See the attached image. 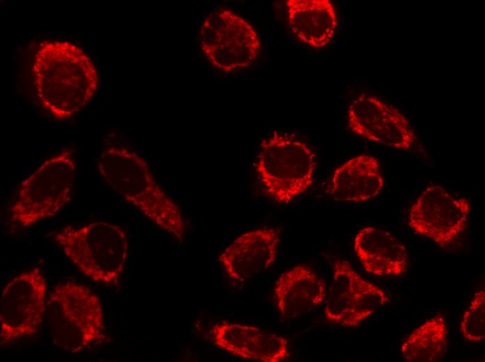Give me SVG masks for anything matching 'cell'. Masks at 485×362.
Wrapping results in <instances>:
<instances>
[{
  "label": "cell",
  "instance_id": "cell-12",
  "mask_svg": "<svg viewBox=\"0 0 485 362\" xmlns=\"http://www.w3.org/2000/svg\"><path fill=\"white\" fill-rule=\"evenodd\" d=\"M211 340L233 356L259 362H284L291 355L287 340L282 335L247 324L222 322L210 331Z\"/></svg>",
  "mask_w": 485,
  "mask_h": 362
},
{
  "label": "cell",
  "instance_id": "cell-18",
  "mask_svg": "<svg viewBox=\"0 0 485 362\" xmlns=\"http://www.w3.org/2000/svg\"><path fill=\"white\" fill-rule=\"evenodd\" d=\"M447 348L445 319L438 313L415 329L403 341L401 353L406 362H434Z\"/></svg>",
  "mask_w": 485,
  "mask_h": 362
},
{
  "label": "cell",
  "instance_id": "cell-7",
  "mask_svg": "<svg viewBox=\"0 0 485 362\" xmlns=\"http://www.w3.org/2000/svg\"><path fill=\"white\" fill-rule=\"evenodd\" d=\"M199 41L209 63L226 73L249 66L261 48L260 38L252 24L234 11L222 8L204 18Z\"/></svg>",
  "mask_w": 485,
  "mask_h": 362
},
{
  "label": "cell",
  "instance_id": "cell-6",
  "mask_svg": "<svg viewBox=\"0 0 485 362\" xmlns=\"http://www.w3.org/2000/svg\"><path fill=\"white\" fill-rule=\"evenodd\" d=\"M75 175L71 150L47 159L21 182L10 207L12 222L27 228L56 215L72 199Z\"/></svg>",
  "mask_w": 485,
  "mask_h": 362
},
{
  "label": "cell",
  "instance_id": "cell-13",
  "mask_svg": "<svg viewBox=\"0 0 485 362\" xmlns=\"http://www.w3.org/2000/svg\"><path fill=\"white\" fill-rule=\"evenodd\" d=\"M279 243L278 228L252 229L229 244L220 253L219 262L229 278L242 282L272 266Z\"/></svg>",
  "mask_w": 485,
  "mask_h": 362
},
{
  "label": "cell",
  "instance_id": "cell-2",
  "mask_svg": "<svg viewBox=\"0 0 485 362\" xmlns=\"http://www.w3.org/2000/svg\"><path fill=\"white\" fill-rule=\"evenodd\" d=\"M105 182L151 222L183 242L185 224L177 203L156 181L146 161L125 147L106 148L98 159Z\"/></svg>",
  "mask_w": 485,
  "mask_h": 362
},
{
  "label": "cell",
  "instance_id": "cell-16",
  "mask_svg": "<svg viewBox=\"0 0 485 362\" xmlns=\"http://www.w3.org/2000/svg\"><path fill=\"white\" fill-rule=\"evenodd\" d=\"M384 179L377 158L362 154L353 157L335 168L327 193L340 202L360 203L377 196Z\"/></svg>",
  "mask_w": 485,
  "mask_h": 362
},
{
  "label": "cell",
  "instance_id": "cell-17",
  "mask_svg": "<svg viewBox=\"0 0 485 362\" xmlns=\"http://www.w3.org/2000/svg\"><path fill=\"white\" fill-rule=\"evenodd\" d=\"M287 17L293 33L316 49L327 46L337 26L334 7L329 0H287Z\"/></svg>",
  "mask_w": 485,
  "mask_h": 362
},
{
  "label": "cell",
  "instance_id": "cell-1",
  "mask_svg": "<svg viewBox=\"0 0 485 362\" xmlns=\"http://www.w3.org/2000/svg\"><path fill=\"white\" fill-rule=\"evenodd\" d=\"M33 75L38 98L54 118L79 112L98 87L96 68L85 52L68 41L45 40L35 55Z\"/></svg>",
  "mask_w": 485,
  "mask_h": 362
},
{
  "label": "cell",
  "instance_id": "cell-9",
  "mask_svg": "<svg viewBox=\"0 0 485 362\" xmlns=\"http://www.w3.org/2000/svg\"><path fill=\"white\" fill-rule=\"evenodd\" d=\"M389 301L383 289L363 278L347 260L334 261L323 310L329 322L356 327Z\"/></svg>",
  "mask_w": 485,
  "mask_h": 362
},
{
  "label": "cell",
  "instance_id": "cell-5",
  "mask_svg": "<svg viewBox=\"0 0 485 362\" xmlns=\"http://www.w3.org/2000/svg\"><path fill=\"white\" fill-rule=\"evenodd\" d=\"M316 156L301 139L273 132L262 141L255 164L263 193L277 203H288L312 184Z\"/></svg>",
  "mask_w": 485,
  "mask_h": 362
},
{
  "label": "cell",
  "instance_id": "cell-4",
  "mask_svg": "<svg viewBox=\"0 0 485 362\" xmlns=\"http://www.w3.org/2000/svg\"><path fill=\"white\" fill-rule=\"evenodd\" d=\"M54 241L83 275L97 283L119 285L129 252L122 228L103 221L69 225L55 233Z\"/></svg>",
  "mask_w": 485,
  "mask_h": 362
},
{
  "label": "cell",
  "instance_id": "cell-10",
  "mask_svg": "<svg viewBox=\"0 0 485 362\" xmlns=\"http://www.w3.org/2000/svg\"><path fill=\"white\" fill-rule=\"evenodd\" d=\"M470 203L442 187H426L410 207L408 225L416 233L440 246L452 244L467 227Z\"/></svg>",
  "mask_w": 485,
  "mask_h": 362
},
{
  "label": "cell",
  "instance_id": "cell-14",
  "mask_svg": "<svg viewBox=\"0 0 485 362\" xmlns=\"http://www.w3.org/2000/svg\"><path fill=\"white\" fill-rule=\"evenodd\" d=\"M327 295L325 281L309 265L300 264L282 272L276 280L273 296L284 318L305 315L322 304Z\"/></svg>",
  "mask_w": 485,
  "mask_h": 362
},
{
  "label": "cell",
  "instance_id": "cell-8",
  "mask_svg": "<svg viewBox=\"0 0 485 362\" xmlns=\"http://www.w3.org/2000/svg\"><path fill=\"white\" fill-rule=\"evenodd\" d=\"M47 281L41 269L32 267L13 276L0 297V346L36 333L46 315Z\"/></svg>",
  "mask_w": 485,
  "mask_h": 362
},
{
  "label": "cell",
  "instance_id": "cell-15",
  "mask_svg": "<svg viewBox=\"0 0 485 362\" xmlns=\"http://www.w3.org/2000/svg\"><path fill=\"white\" fill-rule=\"evenodd\" d=\"M353 249L364 270L378 277H398L408 265L405 245L390 232L375 226L361 228L353 240Z\"/></svg>",
  "mask_w": 485,
  "mask_h": 362
},
{
  "label": "cell",
  "instance_id": "cell-3",
  "mask_svg": "<svg viewBox=\"0 0 485 362\" xmlns=\"http://www.w3.org/2000/svg\"><path fill=\"white\" fill-rule=\"evenodd\" d=\"M52 343L68 353H79L107 340L104 313L98 296L84 284L56 285L46 309Z\"/></svg>",
  "mask_w": 485,
  "mask_h": 362
},
{
  "label": "cell",
  "instance_id": "cell-11",
  "mask_svg": "<svg viewBox=\"0 0 485 362\" xmlns=\"http://www.w3.org/2000/svg\"><path fill=\"white\" fill-rule=\"evenodd\" d=\"M347 123L355 134L401 150H409L417 136L408 118L376 95L362 93L350 103Z\"/></svg>",
  "mask_w": 485,
  "mask_h": 362
},
{
  "label": "cell",
  "instance_id": "cell-19",
  "mask_svg": "<svg viewBox=\"0 0 485 362\" xmlns=\"http://www.w3.org/2000/svg\"><path fill=\"white\" fill-rule=\"evenodd\" d=\"M459 331L464 339L472 343L482 341L485 338V290H477L464 312Z\"/></svg>",
  "mask_w": 485,
  "mask_h": 362
}]
</instances>
